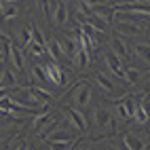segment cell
<instances>
[{
	"label": "cell",
	"mask_w": 150,
	"mask_h": 150,
	"mask_svg": "<svg viewBox=\"0 0 150 150\" xmlns=\"http://www.w3.org/2000/svg\"><path fill=\"white\" fill-rule=\"evenodd\" d=\"M93 125L97 131H112V116L106 108H95L93 110Z\"/></svg>",
	"instance_id": "6da1fadb"
},
{
	"label": "cell",
	"mask_w": 150,
	"mask_h": 150,
	"mask_svg": "<svg viewBox=\"0 0 150 150\" xmlns=\"http://www.w3.org/2000/svg\"><path fill=\"white\" fill-rule=\"evenodd\" d=\"M135 51H137V55L142 57V59L150 62V45H137V47H135Z\"/></svg>",
	"instance_id": "44dd1931"
},
{
	"label": "cell",
	"mask_w": 150,
	"mask_h": 150,
	"mask_svg": "<svg viewBox=\"0 0 150 150\" xmlns=\"http://www.w3.org/2000/svg\"><path fill=\"white\" fill-rule=\"evenodd\" d=\"M47 53L51 55L53 59H59L64 55V51H62V42H57V40H47Z\"/></svg>",
	"instance_id": "30bf717a"
},
{
	"label": "cell",
	"mask_w": 150,
	"mask_h": 150,
	"mask_svg": "<svg viewBox=\"0 0 150 150\" xmlns=\"http://www.w3.org/2000/svg\"><path fill=\"white\" fill-rule=\"evenodd\" d=\"M32 36H34V42H36V45H40V47H47V40L42 38V34H40V30H38L36 25L32 28Z\"/></svg>",
	"instance_id": "603a6c76"
},
{
	"label": "cell",
	"mask_w": 150,
	"mask_h": 150,
	"mask_svg": "<svg viewBox=\"0 0 150 150\" xmlns=\"http://www.w3.org/2000/svg\"><path fill=\"white\" fill-rule=\"evenodd\" d=\"M81 28H83V32H85V36H89V38H91V36H95L97 32H99V30L91 23V21H83L81 23Z\"/></svg>",
	"instance_id": "ffe728a7"
},
{
	"label": "cell",
	"mask_w": 150,
	"mask_h": 150,
	"mask_svg": "<svg viewBox=\"0 0 150 150\" xmlns=\"http://www.w3.org/2000/svg\"><path fill=\"white\" fill-rule=\"evenodd\" d=\"M32 91H34V95L38 97V102H40V104H49L53 99V95L49 91H45V89H40V87H32Z\"/></svg>",
	"instance_id": "e0dca14e"
},
{
	"label": "cell",
	"mask_w": 150,
	"mask_h": 150,
	"mask_svg": "<svg viewBox=\"0 0 150 150\" xmlns=\"http://www.w3.org/2000/svg\"><path fill=\"white\" fill-rule=\"evenodd\" d=\"M74 62H76L78 68H85V66L89 64V49L78 47V53H76V57H74Z\"/></svg>",
	"instance_id": "2e32d148"
},
{
	"label": "cell",
	"mask_w": 150,
	"mask_h": 150,
	"mask_svg": "<svg viewBox=\"0 0 150 150\" xmlns=\"http://www.w3.org/2000/svg\"><path fill=\"white\" fill-rule=\"evenodd\" d=\"M51 118H53V114H49V110H42V112L36 114V118H34V129H36V131H40Z\"/></svg>",
	"instance_id": "7c38bea8"
},
{
	"label": "cell",
	"mask_w": 150,
	"mask_h": 150,
	"mask_svg": "<svg viewBox=\"0 0 150 150\" xmlns=\"http://www.w3.org/2000/svg\"><path fill=\"white\" fill-rule=\"evenodd\" d=\"M66 112H68L70 121H72V125H74L76 129H81V131H87V129H89V123H87V118H85V114L81 112V110H76V108H66Z\"/></svg>",
	"instance_id": "277c9868"
},
{
	"label": "cell",
	"mask_w": 150,
	"mask_h": 150,
	"mask_svg": "<svg viewBox=\"0 0 150 150\" xmlns=\"http://www.w3.org/2000/svg\"><path fill=\"white\" fill-rule=\"evenodd\" d=\"M70 97H72V104H74V106L85 108L89 102H91V87H89V85L83 81V83L72 91V95H70Z\"/></svg>",
	"instance_id": "7a4b0ae2"
},
{
	"label": "cell",
	"mask_w": 150,
	"mask_h": 150,
	"mask_svg": "<svg viewBox=\"0 0 150 150\" xmlns=\"http://www.w3.org/2000/svg\"><path fill=\"white\" fill-rule=\"evenodd\" d=\"M89 150H93V148H89Z\"/></svg>",
	"instance_id": "f546056e"
},
{
	"label": "cell",
	"mask_w": 150,
	"mask_h": 150,
	"mask_svg": "<svg viewBox=\"0 0 150 150\" xmlns=\"http://www.w3.org/2000/svg\"><path fill=\"white\" fill-rule=\"evenodd\" d=\"M95 81H97L99 89H104L106 93H114V85L110 83V78H108L106 74H97V76H95Z\"/></svg>",
	"instance_id": "5bb4252c"
},
{
	"label": "cell",
	"mask_w": 150,
	"mask_h": 150,
	"mask_svg": "<svg viewBox=\"0 0 150 150\" xmlns=\"http://www.w3.org/2000/svg\"><path fill=\"white\" fill-rule=\"evenodd\" d=\"M123 142H125L127 150H144V142L139 137H135V135H125Z\"/></svg>",
	"instance_id": "8fae6325"
},
{
	"label": "cell",
	"mask_w": 150,
	"mask_h": 150,
	"mask_svg": "<svg viewBox=\"0 0 150 150\" xmlns=\"http://www.w3.org/2000/svg\"><path fill=\"white\" fill-rule=\"evenodd\" d=\"M62 51H64L66 57L74 59L76 53H78V45H76V40H74V38H66V40L62 42Z\"/></svg>",
	"instance_id": "52a82bcc"
},
{
	"label": "cell",
	"mask_w": 150,
	"mask_h": 150,
	"mask_svg": "<svg viewBox=\"0 0 150 150\" xmlns=\"http://www.w3.org/2000/svg\"><path fill=\"white\" fill-rule=\"evenodd\" d=\"M49 146L53 150H70L74 146V139H49Z\"/></svg>",
	"instance_id": "4fadbf2b"
},
{
	"label": "cell",
	"mask_w": 150,
	"mask_h": 150,
	"mask_svg": "<svg viewBox=\"0 0 150 150\" xmlns=\"http://www.w3.org/2000/svg\"><path fill=\"white\" fill-rule=\"evenodd\" d=\"M28 49H30V53H32V55H36V57H42V55H47V47H40V45H36V42H32Z\"/></svg>",
	"instance_id": "7402d4cb"
},
{
	"label": "cell",
	"mask_w": 150,
	"mask_h": 150,
	"mask_svg": "<svg viewBox=\"0 0 150 150\" xmlns=\"http://www.w3.org/2000/svg\"><path fill=\"white\" fill-rule=\"evenodd\" d=\"M135 121H137V123H146V121H148V114L144 112L142 108H137V112H135Z\"/></svg>",
	"instance_id": "484cf974"
},
{
	"label": "cell",
	"mask_w": 150,
	"mask_h": 150,
	"mask_svg": "<svg viewBox=\"0 0 150 150\" xmlns=\"http://www.w3.org/2000/svg\"><path fill=\"white\" fill-rule=\"evenodd\" d=\"M139 70H135V68H129V70H125V81L127 83H131V85H135V83H139Z\"/></svg>",
	"instance_id": "d6986e66"
},
{
	"label": "cell",
	"mask_w": 150,
	"mask_h": 150,
	"mask_svg": "<svg viewBox=\"0 0 150 150\" xmlns=\"http://www.w3.org/2000/svg\"><path fill=\"white\" fill-rule=\"evenodd\" d=\"M0 11H2V17L4 19H13V17H17V4L15 2H8V0H4L2 4H0Z\"/></svg>",
	"instance_id": "9c48e42d"
},
{
	"label": "cell",
	"mask_w": 150,
	"mask_h": 150,
	"mask_svg": "<svg viewBox=\"0 0 150 150\" xmlns=\"http://www.w3.org/2000/svg\"><path fill=\"white\" fill-rule=\"evenodd\" d=\"M116 30L123 34H137L139 30H142V25L135 23L131 17H127L123 13H116Z\"/></svg>",
	"instance_id": "3957f363"
},
{
	"label": "cell",
	"mask_w": 150,
	"mask_h": 150,
	"mask_svg": "<svg viewBox=\"0 0 150 150\" xmlns=\"http://www.w3.org/2000/svg\"><path fill=\"white\" fill-rule=\"evenodd\" d=\"M106 66L110 68V72L116 74L118 78H125V70L121 68V59H118L114 53H106Z\"/></svg>",
	"instance_id": "5b68a950"
},
{
	"label": "cell",
	"mask_w": 150,
	"mask_h": 150,
	"mask_svg": "<svg viewBox=\"0 0 150 150\" xmlns=\"http://www.w3.org/2000/svg\"><path fill=\"white\" fill-rule=\"evenodd\" d=\"M108 150H118V148H116L114 144H110V146H108Z\"/></svg>",
	"instance_id": "83f0119b"
},
{
	"label": "cell",
	"mask_w": 150,
	"mask_h": 150,
	"mask_svg": "<svg viewBox=\"0 0 150 150\" xmlns=\"http://www.w3.org/2000/svg\"><path fill=\"white\" fill-rule=\"evenodd\" d=\"M8 55H11V64L15 66V70H21V68H23V59H21V53H19L17 47H13Z\"/></svg>",
	"instance_id": "ac0fdd59"
},
{
	"label": "cell",
	"mask_w": 150,
	"mask_h": 150,
	"mask_svg": "<svg viewBox=\"0 0 150 150\" xmlns=\"http://www.w3.org/2000/svg\"><path fill=\"white\" fill-rule=\"evenodd\" d=\"M13 85V76H11V72H8V70H4L2 72V91L6 87H11Z\"/></svg>",
	"instance_id": "d4e9b609"
},
{
	"label": "cell",
	"mask_w": 150,
	"mask_h": 150,
	"mask_svg": "<svg viewBox=\"0 0 150 150\" xmlns=\"http://www.w3.org/2000/svg\"><path fill=\"white\" fill-rule=\"evenodd\" d=\"M139 108L150 116V95H142V97H139Z\"/></svg>",
	"instance_id": "cb8c5ba5"
},
{
	"label": "cell",
	"mask_w": 150,
	"mask_h": 150,
	"mask_svg": "<svg viewBox=\"0 0 150 150\" xmlns=\"http://www.w3.org/2000/svg\"><path fill=\"white\" fill-rule=\"evenodd\" d=\"M112 49H114V55L118 57V59H127L129 57V51H127V45L121 40V38H112Z\"/></svg>",
	"instance_id": "ba28073f"
},
{
	"label": "cell",
	"mask_w": 150,
	"mask_h": 150,
	"mask_svg": "<svg viewBox=\"0 0 150 150\" xmlns=\"http://www.w3.org/2000/svg\"><path fill=\"white\" fill-rule=\"evenodd\" d=\"M19 150H28V148H25V146H21V148H19Z\"/></svg>",
	"instance_id": "f1b7e54d"
},
{
	"label": "cell",
	"mask_w": 150,
	"mask_h": 150,
	"mask_svg": "<svg viewBox=\"0 0 150 150\" xmlns=\"http://www.w3.org/2000/svg\"><path fill=\"white\" fill-rule=\"evenodd\" d=\"M66 19H68V4H66V2H57L55 11H53V21H55L57 25H64Z\"/></svg>",
	"instance_id": "8992f818"
},
{
	"label": "cell",
	"mask_w": 150,
	"mask_h": 150,
	"mask_svg": "<svg viewBox=\"0 0 150 150\" xmlns=\"http://www.w3.org/2000/svg\"><path fill=\"white\" fill-rule=\"evenodd\" d=\"M118 116H121L123 118V121H127V118H131V116H129V112H127V108H125V104H118Z\"/></svg>",
	"instance_id": "4316f807"
},
{
	"label": "cell",
	"mask_w": 150,
	"mask_h": 150,
	"mask_svg": "<svg viewBox=\"0 0 150 150\" xmlns=\"http://www.w3.org/2000/svg\"><path fill=\"white\" fill-rule=\"evenodd\" d=\"M125 108H127V112H129V116H135V112H137V108H139V102H137V97L135 95H129V97H125Z\"/></svg>",
	"instance_id": "9a60e30c"
}]
</instances>
